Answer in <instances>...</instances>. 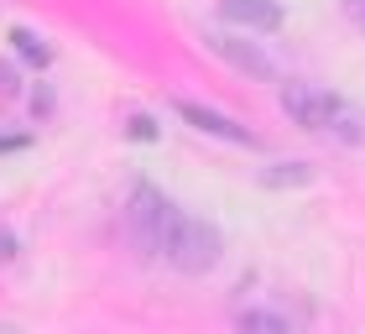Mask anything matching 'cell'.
Masks as SVG:
<instances>
[{"instance_id":"cell-11","label":"cell","mask_w":365,"mask_h":334,"mask_svg":"<svg viewBox=\"0 0 365 334\" xmlns=\"http://www.w3.org/2000/svg\"><path fill=\"white\" fill-rule=\"evenodd\" d=\"M16 250H21V241H16L11 230L0 225V261H16Z\"/></svg>"},{"instance_id":"cell-3","label":"cell","mask_w":365,"mask_h":334,"mask_svg":"<svg viewBox=\"0 0 365 334\" xmlns=\"http://www.w3.org/2000/svg\"><path fill=\"white\" fill-rule=\"evenodd\" d=\"M282 110L303 131H334L344 115V105L329 89H319V84H282Z\"/></svg>"},{"instance_id":"cell-13","label":"cell","mask_w":365,"mask_h":334,"mask_svg":"<svg viewBox=\"0 0 365 334\" xmlns=\"http://www.w3.org/2000/svg\"><path fill=\"white\" fill-rule=\"evenodd\" d=\"M16 146H26V136H0V152H16Z\"/></svg>"},{"instance_id":"cell-15","label":"cell","mask_w":365,"mask_h":334,"mask_svg":"<svg viewBox=\"0 0 365 334\" xmlns=\"http://www.w3.org/2000/svg\"><path fill=\"white\" fill-rule=\"evenodd\" d=\"M0 334H16V329H0Z\"/></svg>"},{"instance_id":"cell-5","label":"cell","mask_w":365,"mask_h":334,"mask_svg":"<svg viewBox=\"0 0 365 334\" xmlns=\"http://www.w3.org/2000/svg\"><path fill=\"white\" fill-rule=\"evenodd\" d=\"M220 16L235 26H251V31H277L287 21V11L277 0H220Z\"/></svg>"},{"instance_id":"cell-12","label":"cell","mask_w":365,"mask_h":334,"mask_svg":"<svg viewBox=\"0 0 365 334\" xmlns=\"http://www.w3.org/2000/svg\"><path fill=\"white\" fill-rule=\"evenodd\" d=\"M16 89H21V79H16L6 63H0V94H16Z\"/></svg>"},{"instance_id":"cell-10","label":"cell","mask_w":365,"mask_h":334,"mask_svg":"<svg viewBox=\"0 0 365 334\" xmlns=\"http://www.w3.org/2000/svg\"><path fill=\"white\" fill-rule=\"evenodd\" d=\"M125 136H130V141H157L162 131H157L152 115H130V121H125Z\"/></svg>"},{"instance_id":"cell-2","label":"cell","mask_w":365,"mask_h":334,"mask_svg":"<svg viewBox=\"0 0 365 334\" xmlns=\"http://www.w3.org/2000/svg\"><path fill=\"white\" fill-rule=\"evenodd\" d=\"M220 250H225V241H220V230H214L209 220H198V214H178L173 241H168V250H162V256H168L178 272L204 277V272H214Z\"/></svg>"},{"instance_id":"cell-4","label":"cell","mask_w":365,"mask_h":334,"mask_svg":"<svg viewBox=\"0 0 365 334\" xmlns=\"http://www.w3.org/2000/svg\"><path fill=\"white\" fill-rule=\"evenodd\" d=\"M173 110H178L188 126H198L204 136H225V141H235V146H251V141H256V136H251V131H245L240 121H230V115L209 110V105H198V99H173Z\"/></svg>"},{"instance_id":"cell-8","label":"cell","mask_w":365,"mask_h":334,"mask_svg":"<svg viewBox=\"0 0 365 334\" xmlns=\"http://www.w3.org/2000/svg\"><path fill=\"white\" fill-rule=\"evenodd\" d=\"M11 42H16V53H21V58L31 63V69H47V63H53V47H47V42L37 37V31L16 26V31H11Z\"/></svg>"},{"instance_id":"cell-6","label":"cell","mask_w":365,"mask_h":334,"mask_svg":"<svg viewBox=\"0 0 365 334\" xmlns=\"http://www.w3.org/2000/svg\"><path fill=\"white\" fill-rule=\"evenodd\" d=\"M214 53H220L225 63H235L240 74H251V79H277V63L261 53V47H251V42H240V37H214L209 42Z\"/></svg>"},{"instance_id":"cell-7","label":"cell","mask_w":365,"mask_h":334,"mask_svg":"<svg viewBox=\"0 0 365 334\" xmlns=\"http://www.w3.org/2000/svg\"><path fill=\"white\" fill-rule=\"evenodd\" d=\"M256 183H261V188H308V183H313V167L297 162V157H287V162H267V167L256 173Z\"/></svg>"},{"instance_id":"cell-14","label":"cell","mask_w":365,"mask_h":334,"mask_svg":"<svg viewBox=\"0 0 365 334\" xmlns=\"http://www.w3.org/2000/svg\"><path fill=\"white\" fill-rule=\"evenodd\" d=\"M344 6H350V11L360 16V26H365V0H344Z\"/></svg>"},{"instance_id":"cell-9","label":"cell","mask_w":365,"mask_h":334,"mask_svg":"<svg viewBox=\"0 0 365 334\" xmlns=\"http://www.w3.org/2000/svg\"><path fill=\"white\" fill-rule=\"evenodd\" d=\"M240 334H292L287 329V319L282 313H272V308H251V313H240V324H235Z\"/></svg>"},{"instance_id":"cell-1","label":"cell","mask_w":365,"mask_h":334,"mask_svg":"<svg viewBox=\"0 0 365 334\" xmlns=\"http://www.w3.org/2000/svg\"><path fill=\"white\" fill-rule=\"evenodd\" d=\"M178 204L168 193H157L152 183H141V188H130L125 198V225H130V241H136L146 256H162L173 241V225H178Z\"/></svg>"}]
</instances>
